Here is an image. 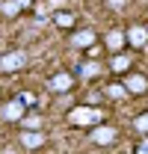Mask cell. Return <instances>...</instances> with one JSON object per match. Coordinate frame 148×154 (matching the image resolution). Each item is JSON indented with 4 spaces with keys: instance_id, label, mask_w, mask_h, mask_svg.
<instances>
[{
    "instance_id": "obj_1",
    "label": "cell",
    "mask_w": 148,
    "mask_h": 154,
    "mask_svg": "<svg viewBox=\"0 0 148 154\" xmlns=\"http://www.w3.org/2000/svg\"><path fill=\"white\" fill-rule=\"evenodd\" d=\"M104 116L101 110H92V107H74L71 113H68V122H71L74 128H89V125H98Z\"/></svg>"
},
{
    "instance_id": "obj_2",
    "label": "cell",
    "mask_w": 148,
    "mask_h": 154,
    "mask_svg": "<svg viewBox=\"0 0 148 154\" xmlns=\"http://www.w3.org/2000/svg\"><path fill=\"white\" fill-rule=\"evenodd\" d=\"M27 113V104L21 101V98H12V101H3V107H0V116L6 119V122H21Z\"/></svg>"
},
{
    "instance_id": "obj_3",
    "label": "cell",
    "mask_w": 148,
    "mask_h": 154,
    "mask_svg": "<svg viewBox=\"0 0 148 154\" xmlns=\"http://www.w3.org/2000/svg\"><path fill=\"white\" fill-rule=\"evenodd\" d=\"M27 65V54L24 51H9L0 57V71H21Z\"/></svg>"
},
{
    "instance_id": "obj_4",
    "label": "cell",
    "mask_w": 148,
    "mask_h": 154,
    "mask_svg": "<svg viewBox=\"0 0 148 154\" xmlns=\"http://www.w3.org/2000/svg\"><path fill=\"white\" fill-rule=\"evenodd\" d=\"M125 36H128V45H133V48H145V45H148V27L133 24V27L125 30Z\"/></svg>"
},
{
    "instance_id": "obj_5",
    "label": "cell",
    "mask_w": 148,
    "mask_h": 154,
    "mask_svg": "<svg viewBox=\"0 0 148 154\" xmlns=\"http://www.w3.org/2000/svg\"><path fill=\"white\" fill-rule=\"evenodd\" d=\"M125 86H128L130 95H142V92H148V77L145 74H125Z\"/></svg>"
},
{
    "instance_id": "obj_6",
    "label": "cell",
    "mask_w": 148,
    "mask_h": 154,
    "mask_svg": "<svg viewBox=\"0 0 148 154\" xmlns=\"http://www.w3.org/2000/svg\"><path fill=\"white\" fill-rule=\"evenodd\" d=\"M92 142H98V145H110L113 139H116V128H110V125H101V122H98V125H95L92 128Z\"/></svg>"
},
{
    "instance_id": "obj_7",
    "label": "cell",
    "mask_w": 148,
    "mask_h": 154,
    "mask_svg": "<svg viewBox=\"0 0 148 154\" xmlns=\"http://www.w3.org/2000/svg\"><path fill=\"white\" fill-rule=\"evenodd\" d=\"M21 145L27 148V151H36L45 145V134L42 131H30V128H24V134H21Z\"/></svg>"
},
{
    "instance_id": "obj_8",
    "label": "cell",
    "mask_w": 148,
    "mask_h": 154,
    "mask_svg": "<svg viewBox=\"0 0 148 154\" xmlns=\"http://www.w3.org/2000/svg\"><path fill=\"white\" fill-rule=\"evenodd\" d=\"M71 86H74V74H68V71H56L51 77V89L54 92H68Z\"/></svg>"
},
{
    "instance_id": "obj_9",
    "label": "cell",
    "mask_w": 148,
    "mask_h": 154,
    "mask_svg": "<svg viewBox=\"0 0 148 154\" xmlns=\"http://www.w3.org/2000/svg\"><path fill=\"white\" fill-rule=\"evenodd\" d=\"M95 42H98V33H95V30H77V33L71 36L74 48H92Z\"/></svg>"
},
{
    "instance_id": "obj_10",
    "label": "cell",
    "mask_w": 148,
    "mask_h": 154,
    "mask_svg": "<svg viewBox=\"0 0 148 154\" xmlns=\"http://www.w3.org/2000/svg\"><path fill=\"white\" fill-rule=\"evenodd\" d=\"M125 45H128L125 30H110V33H107V48H110V51H122Z\"/></svg>"
},
{
    "instance_id": "obj_11",
    "label": "cell",
    "mask_w": 148,
    "mask_h": 154,
    "mask_svg": "<svg viewBox=\"0 0 148 154\" xmlns=\"http://www.w3.org/2000/svg\"><path fill=\"white\" fill-rule=\"evenodd\" d=\"M18 12H21L18 0H3V3H0V15H3V18H15Z\"/></svg>"
},
{
    "instance_id": "obj_12",
    "label": "cell",
    "mask_w": 148,
    "mask_h": 154,
    "mask_svg": "<svg viewBox=\"0 0 148 154\" xmlns=\"http://www.w3.org/2000/svg\"><path fill=\"white\" fill-rule=\"evenodd\" d=\"M77 74H80V77H95V74H101V62H98V59H89V62H83Z\"/></svg>"
},
{
    "instance_id": "obj_13",
    "label": "cell",
    "mask_w": 148,
    "mask_h": 154,
    "mask_svg": "<svg viewBox=\"0 0 148 154\" xmlns=\"http://www.w3.org/2000/svg\"><path fill=\"white\" fill-rule=\"evenodd\" d=\"M107 95H110V98H116V101H119V98L125 101L130 92H128V86H125V83H110V86H107Z\"/></svg>"
},
{
    "instance_id": "obj_14",
    "label": "cell",
    "mask_w": 148,
    "mask_h": 154,
    "mask_svg": "<svg viewBox=\"0 0 148 154\" xmlns=\"http://www.w3.org/2000/svg\"><path fill=\"white\" fill-rule=\"evenodd\" d=\"M128 68H130V57L128 54H116V57H113V71L122 74V71H128Z\"/></svg>"
},
{
    "instance_id": "obj_15",
    "label": "cell",
    "mask_w": 148,
    "mask_h": 154,
    "mask_svg": "<svg viewBox=\"0 0 148 154\" xmlns=\"http://www.w3.org/2000/svg\"><path fill=\"white\" fill-rule=\"evenodd\" d=\"M56 27H74V15L71 12H56Z\"/></svg>"
},
{
    "instance_id": "obj_16",
    "label": "cell",
    "mask_w": 148,
    "mask_h": 154,
    "mask_svg": "<svg viewBox=\"0 0 148 154\" xmlns=\"http://www.w3.org/2000/svg\"><path fill=\"white\" fill-rule=\"evenodd\" d=\"M133 128H136V131H139V134L145 136V134H148V113H142V116H136V119H133Z\"/></svg>"
},
{
    "instance_id": "obj_17",
    "label": "cell",
    "mask_w": 148,
    "mask_h": 154,
    "mask_svg": "<svg viewBox=\"0 0 148 154\" xmlns=\"http://www.w3.org/2000/svg\"><path fill=\"white\" fill-rule=\"evenodd\" d=\"M21 122H24V128H30V131H39V128H42V119H39V116H27L24 113Z\"/></svg>"
},
{
    "instance_id": "obj_18",
    "label": "cell",
    "mask_w": 148,
    "mask_h": 154,
    "mask_svg": "<svg viewBox=\"0 0 148 154\" xmlns=\"http://www.w3.org/2000/svg\"><path fill=\"white\" fill-rule=\"evenodd\" d=\"M136 154H148V134H145V139H139V145L133 148Z\"/></svg>"
},
{
    "instance_id": "obj_19",
    "label": "cell",
    "mask_w": 148,
    "mask_h": 154,
    "mask_svg": "<svg viewBox=\"0 0 148 154\" xmlns=\"http://www.w3.org/2000/svg\"><path fill=\"white\" fill-rule=\"evenodd\" d=\"M21 101H24V104H27V107H33V101H36V98H33V95H30V92H21Z\"/></svg>"
},
{
    "instance_id": "obj_20",
    "label": "cell",
    "mask_w": 148,
    "mask_h": 154,
    "mask_svg": "<svg viewBox=\"0 0 148 154\" xmlns=\"http://www.w3.org/2000/svg\"><path fill=\"white\" fill-rule=\"evenodd\" d=\"M107 3H110L113 9H122V6H125V3H128V0H107Z\"/></svg>"
},
{
    "instance_id": "obj_21",
    "label": "cell",
    "mask_w": 148,
    "mask_h": 154,
    "mask_svg": "<svg viewBox=\"0 0 148 154\" xmlns=\"http://www.w3.org/2000/svg\"><path fill=\"white\" fill-rule=\"evenodd\" d=\"M18 3H21V9H27V6H30L33 0H18Z\"/></svg>"
}]
</instances>
